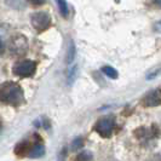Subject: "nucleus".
I'll list each match as a JSON object with an SVG mask.
<instances>
[{"instance_id":"f257e3e1","label":"nucleus","mask_w":161,"mask_h":161,"mask_svg":"<svg viewBox=\"0 0 161 161\" xmlns=\"http://www.w3.org/2000/svg\"><path fill=\"white\" fill-rule=\"evenodd\" d=\"M0 101L6 104H21L23 102V91L15 82H5L0 87Z\"/></svg>"},{"instance_id":"f03ea898","label":"nucleus","mask_w":161,"mask_h":161,"mask_svg":"<svg viewBox=\"0 0 161 161\" xmlns=\"http://www.w3.org/2000/svg\"><path fill=\"white\" fill-rule=\"evenodd\" d=\"M115 127V120L113 116H103L97 121L95 130L102 137H109Z\"/></svg>"},{"instance_id":"7ed1b4c3","label":"nucleus","mask_w":161,"mask_h":161,"mask_svg":"<svg viewBox=\"0 0 161 161\" xmlns=\"http://www.w3.org/2000/svg\"><path fill=\"white\" fill-rule=\"evenodd\" d=\"M35 69H36V64L33 61L24 59L21 62H17L12 70H14V74H16L18 76L27 78V76H32L35 73Z\"/></svg>"},{"instance_id":"20e7f679","label":"nucleus","mask_w":161,"mask_h":161,"mask_svg":"<svg viewBox=\"0 0 161 161\" xmlns=\"http://www.w3.org/2000/svg\"><path fill=\"white\" fill-rule=\"evenodd\" d=\"M51 23V18L46 12H36L32 16V24L36 31H45Z\"/></svg>"},{"instance_id":"39448f33","label":"nucleus","mask_w":161,"mask_h":161,"mask_svg":"<svg viewBox=\"0 0 161 161\" xmlns=\"http://www.w3.org/2000/svg\"><path fill=\"white\" fill-rule=\"evenodd\" d=\"M144 105L147 107H155V105L161 104V92L160 90H154L149 92L144 98Z\"/></svg>"},{"instance_id":"423d86ee","label":"nucleus","mask_w":161,"mask_h":161,"mask_svg":"<svg viewBox=\"0 0 161 161\" xmlns=\"http://www.w3.org/2000/svg\"><path fill=\"white\" fill-rule=\"evenodd\" d=\"M28 152H29L28 155H29L31 158H39L41 155H44L45 148H44V145H41V144H35L32 149L28 150Z\"/></svg>"},{"instance_id":"0eeeda50","label":"nucleus","mask_w":161,"mask_h":161,"mask_svg":"<svg viewBox=\"0 0 161 161\" xmlns=\"http://www.w3.org/2000/svg\"><path fill=\"white\" fill-rule=\"evenodd\" d=\"M57 4H58V8H59V12L62 14L63 17H68L69 15V8H68V4L65 0H57Z\"/></svg>"},{"instance_id":"6e6552de","label":"nucleus","mask_w":161,"mask_h":161,"mask_svg":"<svg viewBox=\"0 0 161 161\" xmlns=\"http://www.w3.org/2000/svg\"><path fill=\"white\" fill-rule=\"evenodd\" d=\"M102 72L104 73L108 78H110V79H116V78H118V70L114 69L113 67H109V65L103 67V68H102Z\"/></svg>"},{"instance_id":"1a4fd4ad","label":"nucleus","mask_w":161,"mask_h":161,"mask_svg":"<svg viewBox=\"0 0 161 161\" xmlns=\"http://www.w3.org/2000/svg\"><path fill=\"white\" fill-rule=\"evenodd\" d=\"M74 58H75V46H74L73 42H70L69 44V48H68V52H67V63L70 64Z\"/></svg>"},{"instance_id":"9d476101","label":"nucleus","mask_w":161,"mask_h":161,"mask_svg":"<svg viewBox=\"0 0 161 161\" xmlns=\"http://www.w3.org/2000/svg\"><path fill=\"white\" fill-rule=\"evenodd\" d=\"M76 70H78V67L76 65H74L72 69L69 70V74H68V82L69 84H72L74 79H75V76H76Z\"/></svg>"},{"instance_id":"9b49d317","label":"nucleus","mask_w":161,"mask_h":161,"mask_svg":"<svg viewBox=\"0 0 161 161\" xmlns=\"http://www.w3.org/2000/svg\"><path fill=\"white\" fill-rule=\"evenodd\" d=\"M81 145H82V139L81 138H76L73 143V149H79Z\"/></svg>"},{"instance_id":"f8f14e48","label":"nucleus","mask_w":161,"mask_h":161,"mask_svg":"<svg viewBox=\"0 0 161 161\" xmlns=\"http://www.w3.org/2000/svg\"><path fill=\"white\" fill-rule=\"evenodd\" d=\"M154 32L161 33V21L160 22H156V23L154 24Z\"/></svg>"},{"instance_id":"ddd939ff","label":"nucleus","mask_w":161,"mask_h":161,"mask_svg":"<svg viewBox=\"0 0 161 161\" xmlns=\"http://www.w3.org/2000/svg\"><path fill=\"white\" fill-rule=\"evenodd\" d=\"M29 3H32L33 5H40L42 3H45V0H28Z\"/></svg>"},{"instance_id":"4468645a","label":"nucleus","mask_w":161,"mask_h":161,"mask_svg":"<svg viewBox=\"0 0 161 161\" xmlns=\"http://www.w3.org/2000/svg\"><path fill=\"white\" fill-rule=\"evenodd\" d=\"M3 51H4V44H3L1 39H0V55L3 53Z\"/></svg>"},{"instance_id":"2eb2a0df","label":"nucleus","mask_w":161,"mask_h":161,"mask_svg":"<svg viewBox=\"0 0 161 161\" xmlns=\"http://www.w3.org/2000/svg\"><path fill=\"white\" fill-rule=\"evenodd\" d=\"M154 4H155L156 6L161 8V0H154Z\"/></svg>"}]
</instances>
